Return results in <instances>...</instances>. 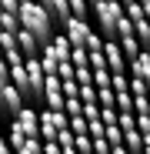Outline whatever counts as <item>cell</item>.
<instances>
[{"label":"cell","mask_w":150,"mask_h":154,"mask_svg":"<svg viewBox=\"0 0 150 154\" xmlns=\"http://www.w3.org/2000/svg\"><path fill=\"white\" fill-rule=\"evenodd\" d=\"M123 14H127L130 20H143V4H140V0H134V4H123Z\"/></svg>","instance_id":"44dd1931"},{"label":"cell","mask_w":150,"mask_h":154,"mask_svg":"<svg viewBox=\"0 0 150 154\" xmlns=\"http://www.w3.org/2000/svg\"><path fill=\"white\" fill-rule=\"evenodd\" d=\"M63 94L67 97H80V84L77 81H63Z\"/></svg>","instance_id":"f546056e"},{"label":"cell","mask_w":150,"mask_h":154,"mask_svg":"<svg viewBox=\"0 0 150 154\" xmlns=\"http://www.w3.org/2000/svg\"><path fill=\"white\" fill-rule=\"evenodd\" d=\"M67 127H70V114L67 111H54V107L40 111V137L43 141H57V134L67 131Z\"/></svg>","instance_id":"3957f363"},{"label":"cell","mask_w":150,"mask_h":154,"mask_svg":"<svg viewBox=\"0 0 150 154\" xmlns=\"http://www.w3.org/2000/svg\"><path fill=\"white\" fill-rule=\"evenodd\" d=\"M27 104L23 100V94L13 87V84H4L0 87V114H7V117H17V111Z\"/></svg>","instance_id":"52a82bcc"},{"label":"cell","mask_w":150,"mask_h":154,"mask_svg":"<svg viewBox=\"0 0 150 154\" xmlns=\"http://www.w3.org/2000/svg\"><path fill=\"white\" fill-rule=\"evenodd\" d=\"M70 131L73 134H90V121L84 114H70Z\"/></svg>","instance_id":"2e32d148"},{"label":"cell","mask_w":150,"mask_h":154,"mask_svg":"<svg viewBox=\"0 0 150 154\" xmlns=\"http://www.w3.org/2000/svg\"><path fill=\"white\" fill-rule=\"evenodd\" d=\"M110 147H113V144H110L107 137H93V154H110Z\"/></svg>","instance_id":"f1b7e54d"},{"label":"cell","mask_w":150,"mask_h":154,"mask_svg":"<svg viewBox=\"0 0 150 154\" xmlns=\"http://www.w3.org/2000/svg\"><path fill=\"white\" fill-rule=\"evenodd\" d=\"M43 10L50 14V20H54L60 30L67 27V20L73 17V14H70V0H47V4H43Z\"/></svg>","instance_id":"9c48e42d"},{"label":"cell","mask_w":150,"mask_h":154,"mask_svg":"<svg viewBox=\"0 0 150 154\" xmlns=\"http://www.w3.org/2000/svg\"><path fill=\"white\" fill-rule=\"evenodd\" d=\"M77 84H93V67H77Z\"/></svg>","instance_id":"83f0119b"},{"label":"cell","mask_w":150,"mask_h":154,"mask_svg":"<svg viewBox=\"0 0 150 154\" xmlns=\"http://www.w3.org/2000/svg\"><path fill=\"white\" fill-rule=\"evenodd\" d=\"M120 47H123V54H127V60H134L140 50H143V44H140V37L137 34H130V37H120Z\"/></svg>","instance_id":"7c38bea8"},{"label":"cell","mask_w":150,"mask_h":154,"mask_svg":"<svg viewBox=\"0 0 150 154\" xmlns=\"http://www.w3.org/2000/svg\"><path fill=\"white\" fill-rule=\"evenodd\" d=\"M110 84H113V74H110L107 67L93 70V87H110Z\"/></svg>","instance_id":"d6986e66"},{"label":"cell","mask_w":150,"mask_h":154,"mask_svg":"<svg viewBox=\"0 0 150 154\" xmlns=\"http://www.w3.org/2000/svg\"><path fill=\"white\" fill-rule=\"evenodd\" d=\"M137 154H143V151H137Z\"/></svg>","instance_id":"d590c367"},{"label":"cell","mask_w":150,"mask_h":154,"mask_svg":"<svg viewBox=\"0 0 150 154\" xmlns=\"http://www.w3.org/2000/svg\"><path fill=\"white\" fill-rule=\"evenodd\" d=\"M130 34H134V20L123 14V17H120V23H117V40H120V37H130Z\"/></svg>","instance_id":"7402d4cb"},{"label":"cell","mask_w":150,"mask_h":154,"mask_svg":"<svg viewBox=\"0 0 150 154\" xmlns=\"http://www.w3.org/2000/svg\"><path fill=\"white\" fill-rule=\"evenodd\" d=\"M130 94H134V97L150 94V91H147V81H140V77H130Z\"/></svg>","instance_id":"cb8c5ba5"},{"label":"cell","mask_w":150,"mask_h":154,"mask_svg":"<svg viewBox=\"0 0 150 154\" xmlns=\"http://www.w3.org/2000/svg\"><path fill=\"white\" fill-rule=\"evenodd\" d=\"M77 151L80 154H93V137L90 134H77Z\"/></svg>","instance_id":"603a6c76"},{"label":"cell","mask_w":150,"mask_h":154,"mask_svg":"<svg viewBox=\"0 0 150 154\" xmlns=\"http://www.w3.org/2000/svg\"><path fill=\"white\" fill-rule=\"evenodd\" d=\"M113 91H130V74H113Z\"/></svg>","instance_id":"484cf974"},{"label":"cell","mask_w":150,"mask_h":154,"mask_svg":"<svg viewBox=\"0 0 150 154\" xmlns=\"http://www.w3.org/2000/svg\"><path fill=\"white\" fill-rule=\"evenodd\" d=\"M120 4H134V0H120Z\"/></svg>","instance_id":"d6a6232c"},{"label":"cell","mask_w":150,"mask_h":154,"mask_svg":"<svg viewBox=\"0 0 150 154\" xmlns=\"http://www.w3.org/2000/svg\"><path fill=\"white\" fill-rule=\"evenodd\" d=\"M63 34L70 37V44H73V47H87V44H90V37H93L97 30L90 27L87 20H80V17H70V20H67V27H63Z\"/></svg>","instance_id":"277c9868"},{"label":"cell","mask_w":150,"mask_h":154,"mask_svg":"<svg viewBox=\"0 0 150 154\" xmlns=\"http://www.w3.org/2000/svg\"><path fill=\"white\" fill-rule=\"evenodd\" d=\"M137 127L140 134H150V114H137Z\"/></svg>","instance_id":"4dcf8cb0"},{"label":"cell","mask_w":150,"mask_h":154,"mask_svg":"<svg viewBox=\"0 0 150 154\" xmlns=\"http://www.w3.org/2000/svg\"><path fill=\"white\" fill-rule=\"evenodd\" d=\"M104 54H107L110 74H127V70H130V60H127V54H123L120 40H104Z\"/></svg>","instance_id":"5b68a950"},{"label":"cell","mask_w":150,"mask_h":154,"mask_svg":"<svg viewBox=\"0 0 150 154\" xmlns=\"http://www.w3.org/2000/svg\"><path fill=\"white\" fill-rule=\"evenodd\" d=\"M117 111H134V94L130 91H117Z\"/></svg>","instance_id":"ffe728a7"},{"label":"cell","mask_w":150,"mask_h":154,"mask_svg":"<svg viewBox=\"0 0 150 154\" xmlns=\"http://www.w3.org/2000/svg\"><path fill=\"white\" fill-rule=\"evenodd\" d=\"M43 54H47V57H54V60H70L73 44H70V37H67L63 30H57V34H54V40L43 47Z\"/></svg>","instance_id":"ba28073f"},{"label":"cell","mask_w":150,"mask_h":154,"mask_svg":"<svg viewBox=\"0 0 150 154\" xmlns=\"http://www.w3.org/2000/svg\"><path fill=\"white\" fill-rule=\"evenodd\" d=\"M140 4H150V0H140Z\"/></svg>","instance_id":"e575fe53"},{"label":"cell","mask_w":150,"mask_h":154,"mask_svg":"<svg viewBox=\"0 0 150 154\" xmlns=\"http://www.w3.org/2000/svg\"><path fill=\"white\" fill-rule=\"evenodd\" d=\"M93 17H97V27L104 30V37L117 40V23L123 17V4L120 0H93Z\"/></svg>","instance_id":"7a4b0ae2"},{"label":"cell","mask_w":150,"mask_h":154,"mask_svg":"<svg viewBox=\"0 0 150 154\" xmlns=\"http://www.w3.org/2000/svg\"><path fill=\"white\" fill-rule=\"evenodd\" d=\"M143 50H150V40H147V44H143Z\"/></svg>","instance_id":"1f68e13d"},{"label":"cell","mask_w":150,"mask_h":154,"mask_svg":"<svg viewBox=\"0 0 150 154\" xmlns=\"http://www.w3.org/2000/svg\"><path fill=\"white\" fill-rule=\"evenodd\" d=\"M90 4H93V0H90Z\"/></svg>","instance_id":"8d00e7d4"},{"label":"cell","mask_w":150,"mask_h":154,"mask_svg":"<svg viewBox=\"0 0 150 154\" xmlns=\"http://www.w3.org/2000/svg\"><path fill=\"white\" fill-rule=\"evenodd\" d=\"M63 111H67V114H84V100H80V97H67Z\"/></svg>","instance_id":"4316f807"},{"label":"cell","mask_w":150,"mask_h":154,"mask_svg":"<svg viewBox=\"0 0 150 154\" xmlns=\"http://www.w3.org/2000/svg\"><path fill=\"white\" fill-rule=\"evenodd\" d=\"M20 27H23V23H20V17H17V14H7V10L0 14V30H13V34H17Z\"/></svg>","instance_id":"e0dca14e"},{"label":"cell","mask_w":150,"mask_h":154,"mask_svg":"<svg viewBox=\"0 0 150 154\" xmlns=\"http://www.w3.org/2000/svg\"><path fill=\"white\" fill-rule=\"evenodd\" d=\"M80 100H84V104H93V100H97V87L93 84H80Z\"/></svg>","instance_id":"d4e9b609"},{"label":"cell","mask_w":150,"mask_h":154,"mask_svg":"<svg viewBox=\"0 0 150 154\" xmlns=\"http://www.w3.org/2000/svg\"><path fill=\"white\" fill-rule=\"evenodd\" d=\"M97 104L100 107H117V91L113 87H97Z\"/></svg>","instance_id":"5bb4252c"},{"label":"cell","mask_w":150,"mask_h":154,"mask_svg":"<svg viewBox=\"0 0 150 154\" xmlns=\"http://www.w3.org/2000/svg\"><path fill=\"white\" fill-rule=\"evenodd\" d=\"M17 47H20V50H23L27 57H40V54H43L40 40H37V37L27 30V27H20V30H17Z\"/></svg>","instance_id":"30bf717a"},{"label":"cell","mask_w":150,"mask_h":154,"mask_svg":"<svg viewBox=\"0 0 150 154\" xmlns=\"http://www.w3.org/2000/svg\"><path fill=\"white\" fill-rule=\"evenodd\" d=\"M130 77H140V81L150 84V50H140V54L130 60Z\"/></svg>","instance_id":"8fae6325"},{"label":"cell","mask_w":150,"mask_h":154,"mask_svg":"<svg viewBox=\"0 0 150 154\" xmlns=\"http://www.w3.org/2000/svg\"><path fill=\"white\" fill-rule=\"evenodd\" d=\"M0 57H4V47H0Z\"/></svg>","instance_id":"836d02e7"},{"label":"cell","mask_w":150,"mask_h":154,"mask_svg":"<svg viewBox=\"0 0 150 154\" xmlns=\"http://www.w3.org/2000/svg\"><path fill=\"white\" fill-rule=\"evenodd\" d=\"M13 154H43V141L40 137H27L23 144L13 147Z\"/></svg>","instance_id":"4fadbf2b"},{"label":"cell","mask_w":150,"mask_h":154,"mask_svg":"<svg viewBox=\"0 0 150 154\" xmlns=\"http://www.w3.org/2000/svg\"><path fill=\"white\" fill-rule=\"evenodd\" d=\"M90 10H93V4H90V0H70V14H73V17L87 20V17H90Z\"/></svg>","instance_id":"9a60e30c"},{"label":"cell","mask_w":150,"mask_h":154,"mask_svg":"<svg viewBox=\"0 0 150 154\" xmlns=\"http://www.w3.org/2000/svg\"><path fill=\"white\" fill-rule=\"evenodd\" d=\"M70 64H73V67H90V50H87V47H73Z\"/></svg>","instance_id":"ac0fdd59"},{"label":"cell","mask_w":150,"mask_h":154,"mask_svg":"<svg viewBox=\"0 0 150 154\" xmlns=\"http://www.w3.org/2000/svg\"><path fill=\"white\" fill-rule=\"evenodd\" d=\"M20 23H23V27H27L37 40H40V47H47L50 40H54V27H57V23L54 20H50V14L43 10V4H37V0H23V4H20Z\"/></svg>","instance_id":"6da1fadb"},{"label":"cell","mask_w":150,"mask_h":154,"mask_svg":"<svg viewBox=\"0 0 150 154\" xmlns=\"http://www.w3.org/2000/svg\"><path fill=\"white\" fill-rule=\"evenodd\" d=\"M13 124H17L27 137H40V111H34V107H27V104H23V107L17 111ZM40 141H43V137H40Z\"/></svg>","instance_id":"8992f818"}]
</instances>
